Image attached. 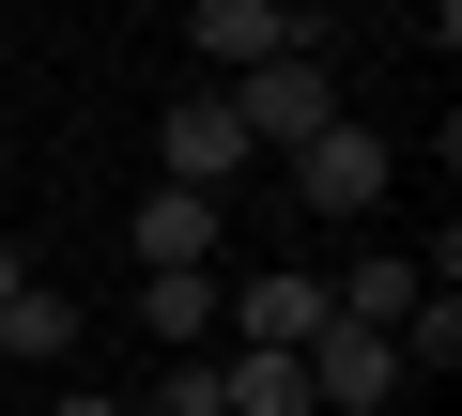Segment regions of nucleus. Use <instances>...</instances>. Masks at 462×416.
Wrapping results in <instances>:
<instances>
[{
    "label": "nucleus",
    "mask_w": 462,
    "mask_h": 416,
    "mask_svg": "<svg viewBox=\"0 0 462 416\" xmlns=\"http://www.w3.org/2000/svg\"><path fill=\"white\" fill-rule=\"evenodd\" d=\"M231 124H247V154H309V139L339 124V78H324V47H278L263 78H231Z\"/></svg>",
    "instance_id": "1"
},
{
    "label": "nucleus",
    "mask_w": 462,
    "mask_h": 416,
    "mask_svg": "<svg viewBox=\"0 0 462 416\" xmlns=\"http://www.w3.org/2000/svg\"><path fill=\"white\" fill-rule=\"evenodd\" d=\"M278 47H324V32H309V16H278V0H200V16H185V62H200L216 93H231V78H263Z\"/></svg>",
    "instance_id": "2"
},
{
    "label": "nucleus",
    "mask_w": 462,
    "mask_h": 416,
    "mask_svg": "<svg viewBox=\"0 0 462 416\" xmlns=\"http://www.w3.org/2000/svg\"><path fill=\"white\" fill-rule=\"evenodd\" d=\"M293 185H309V217H385V185H401V154H385L370 124H324V139L293 154Z\"/></svg>",
    "instance_id": "3"
},
{
    "label": "nucleus",
    "mask_w": 462,
    "mask_h": 416,
    "mask_svg": "<svg viewBox=\"0 0 462 416\" xmlns=\"http://www.w3.org/2000/svg\"><path fill=\"white\" fill-rule=\"evenodd\" d=\"M124 247H139V278H216V200H185V185H154L139 217H124Z\"/></svg>",
    "instance_id": "4"
},
{
    "label": "nucleus",
    "mask_w": 462,
    "mask_h": 416,
    "mask_svg": "<svg viewBox=\"0 0 462 416\" xmlns=\"http://www.w3.org/2000/svg\"><path fill=\"white\" fill-rule=\"evenodd\" d=\"M339 309H324V278H247L231 293V355H309Z\"/></svg>",
    "instance_id": "5"
},
{
    "label": "nucleus",
    "mask_w": 462,
    "mask_h": 416,
    "mask_svg": "<svg viewBox=\"0 0 462 416\" xmlns=\"http://www.w3.org/2000/svg\"><path fill=\"white\" fill-rule=\"evenodd\" d=\"M231 170H247V124H231V93H170V185L216 200Z\"/></svg>",
    "instance_id": "6"
},
{
    "label": "nucleus",
    "mask_w": 462,
    "mask_h": 416,
    "mask_svg": "<svg viewBox=\"0 0 462 416\" xmlns=\"http://www.w3.org/2000/svg\"><path fill=\"white\" fill-rule=\"evenodd\" d=\"M385 385H401V355H385L370 324H324V339H309V401H324V416H370Z\"/></svg>",
    "instance_id": "7"
},
{
    "label": "nucleus",
    "mask_w": 462,
    "mask_h": 416,
    "mask_svg": "<svg viewBox=\"0 0 462 416\" xmlns=\"http://www.w3.org/2000/svg\"><path fill=\"white\" fill-rule=\"evenodd\" d=\"M139 324L170 355H231V278H139Z\"/></svg>",
    "instance_id": "8"
},
{
    "label": "nucleus",
    "mask_w": 462,
    "mask_h": 416,
    "mask_svg": "<svg viewBox=\"0 0 462 416\" xmlns=\"http://www.w3.org/2000/svg\"><path fill=\"white\" fill-rule=\"evenodd\" d=\"M416 293H431V278H416L401 247H370L355 278H324V309H339V324H370V339H401V309H416Z\"/></svg>",
    "instance_id": "9"
},
{
    "label": "nucleus",
    "mask_w": 462,
    "mask_h": 416,
    "mask_svg": "<svg viewBox=\"0 0 462 416\" xmlns=\"http://www.w3.org/2000/svg\"><path fill=\"white\" fill-rule=\"evenodd\" d=\"M216 416H309V355H216Z\"/></svg>",
    "instance_id": "10"
},
{
    "label": "nucleus",
    "mask_w": 462,
    "mask_h": 416,
    "mask_svg": "<svg viewBox=\"0 0 462 416\" xmlns=\"http://www.w3.org/2000/svg\"><path fill=\"white\" fill-rule=\"evenodd\" d=\"M0 355H16V370H62L78 355V293H16V309H0Z\"/></svg>",
    "instance_id": "11"
},
{
    "label": "nucleus",
    "mask_w": 462,
    "mask_h": 416,
    "mask_svg": "<svg viewBox=\"0 0 462 416\" xmlns=\"http://www.w3.org/2000/svg\"><path fill=\"white\" fill-rule=\"evenodd\" d=\"M16 293H32V263H16V232H0V309H16Z\"/></svg>",
    "instance_id": "12"
},
{
    "label": "nucleus",
    "mask_w": 462,
    "mask_h": 416,
    "mask_svg": "<svg viewBox=\"0 0 462 416\" xmlns=\"http://www.w3.org/2000/svg\"><path fill=\"white\" fill-rule=\"evenodd\" d=\"M47 416H124V401H78V385H62V401H47Z\"/></svg>",
    "instance_id": "13"
}]
</instances>
